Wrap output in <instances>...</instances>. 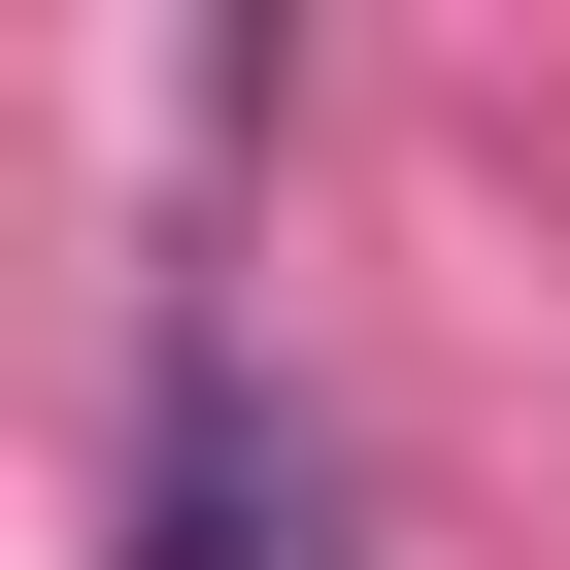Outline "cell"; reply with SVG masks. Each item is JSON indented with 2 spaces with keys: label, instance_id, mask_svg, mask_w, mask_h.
Returning <instances> with one entry per match:
<instances>
[{
  "label": "cell",
  "instance_id": "cell-1",
  "mask_svg": "<svg viewBox=\"0 0 570 570\" xmlns=\"http://www.w3.org/2000/svg\"><path fill=\"white\" fill-rule=\"evenodd\" d=\"M135 570H336V470L268 403V336H168L135 370Z\"/></svg>",
  "mask_w": 570,
  "mask_h": 570
}]
</instances>
